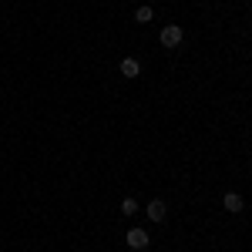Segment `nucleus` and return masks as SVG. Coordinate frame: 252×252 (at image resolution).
Wrapping results in <instances>:
<instances>
[{"mask_svg":"<svg viewBox=\"0 0 252 252\" xmlns=\"http://www.w3.org/2000/svg\"><path fill=\"white\" fill-rule=\"evenodd\" d=\"M182 27L178 24H168V27H161V47H178L182 44Z\"/></svg>","mask_w":252,"mask_h":252,"instance_id":"nucleus-1","label":"nucleus"},{"mask_svg":"<svg viewBox=\"0 0 252 252\" xmlns=\"http://www.w3.org/2000/svg\"><path fill=\"white\" fill-rule=\"evenodd\" d=\"M125 242H128V249L141 252V249H148V232H141V229H131V232L125 235Z\"/></svg>","mask_w":252,"mask_h":252,"instance_id":"nucleus-2","label":"nucleus"},{"mask_svg":"<svg viewBox=\"0 0 252 252\" xmlns=\"http://www.w3.org/2000/svg\"><path fill=\"white\" fill-rule=\"evenodd\" d=\"M222 205H225V212H232V215H239L242 209H246L242 195H235V192H229V195H225V198H222Z\"/></svg>","mask_w":252,"mask_h":252,"instance_id":"nucleus-3","label":"nucleus"},{"mask_svg":"<svg viewBox=\"0 0 252 252\" xmlns=\"http://www.w3.org/2000/svg\"><path fill=\"white\" fill-rule=\"evenodd\" d=\"M121 74H125V78H138V74H141V64H138L135 58H125L121 61Z\"/></svg>","mask_w":252,"mask_h":252,"instance_id":"nucleus-4","label":"nucleus"},{"mask_svg":"<svg viewBox=\"0 0 252 252\" xmlns=\"http://www.w3.org/2000/svg\"><path fill=\"white\" fill-rule=\"evenodd\" d=\"M148 219H152V222H161V219H165V202H152V205H148Z\"/></svg>","mask_w":252,"mask_h":252,"instance_id":"nucleus-5","label":"nucleus"},{"mask_svg":"<svg viewBox=\"0 0 252 252\" xmlns=\"http://www.w3.org/2000/svg\"><path fill=\"white\" fill-rule=\"evenodd\" d=\"M152 17H155V10H152V7H138V10H135V20H138V24H148Z\"/></svg>","mask_w":252,"mask_h":252,"instance_id":"nucleus-6","label":"nucleus"},{"mask_svg":"<svg viewBox=\"0 0 252 252\" xmlns=\"http://www.w3.org/2000/svg\"><path fill=\"white\" fill-rule=\"evenodd\" d=\"M138 212V202L135 198H125V202H121V215H135Z\"/></svg>","mask_w":252,"mask_h":252,"instance_id":"nucleus-7","label":"nucleus"}]
</instances>
